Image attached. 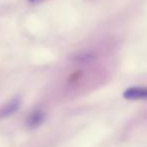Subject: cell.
Returning a JSON list of instances; mask_svg holds the SVG:
<instances>
[{"label": "cell", "mask_w": 147, "mask_h": 147, "mask_svg": "<svg viewBox=\"0 0 147 147\" xmlns=\"http://www.w3.org/2000/svg\"><path fill=\"white\" fill-rule=\"evenodd\" d=\"M45 113L41 110H35L29 114L26 119V125L28 128H36L45 121Z\"/></svg>", "instance_id": "cell-3"}, {"label": "cell", "mask_w": 147, "mask_h": 147, "mask_svg": "<svg viewBox=\"0 0 147 147\" xmlns=\"http://www.w3.org/2000/svg\"><path fill=\"white\" fill-rule=\"evenodd\" d=\"M123 97L127 100H147V88L146 87L129 88L124 92Z\"/></svg>", "instance_id": "cell-1"}, {"label": "cell", "mask_w": 147, "mask_h": 147, "mask_svg": "<svg viewBox=\"0 0 147 147\" xmlns=\"http://www.w3.org/2000/svg\"><path fill=\"white\" fill-rule=\"evenodd\" d=\"M30 2H34V1H37V0H29Z\"/></svg>", "instance_id": "cell-4"}, {"label": "cell", "mask_w": 147, "mask_h": 147, "mask_svg": "<svg viewBox=\"0 0 147 147\" xmlns=\"http://www.w3.org/2000/svg\"><path fill=\"white\" fill-rule=\"evenodd\" d=\"M20 107V100L18 98H13L6 104L0 107V118H5L15 113Z\"/></svg>", "instance_id": "cell-2"}]
</instances>
